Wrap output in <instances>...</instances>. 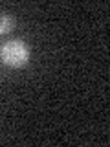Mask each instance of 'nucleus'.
Masks as SVG:
<instances>
[{
    "label": "nucleus",
    "instance_id": "1",
    "mask_svg": "<svg viewBox=\"0 0 110 147\" xmlns=\"http://www.w3.org/2000/svg\"><path fill=\"white\" fill-rule=\"evenodd\" d=\"M2 63L11 68H20L30 61V50L22 40H9L0 50Z\"/></svg>",
    "mask_w": 110,
    "mask_h": 147
},
{
    "label": "nucleus",
    "instance_id": "2",
    "mask_svg": "<svg viewBox=\"0 0 110 147\" xmlns=\"http://www.w3.org/2000/svg\"><path fill=\"white\" fill-rule=\"evenodd\" d=\"M13 26H15L13 17H9V15H0V33H7V31H11Z\"/></svg>",
    "mask_w": 110,
    "mask_h": 147
}]
</instances>
